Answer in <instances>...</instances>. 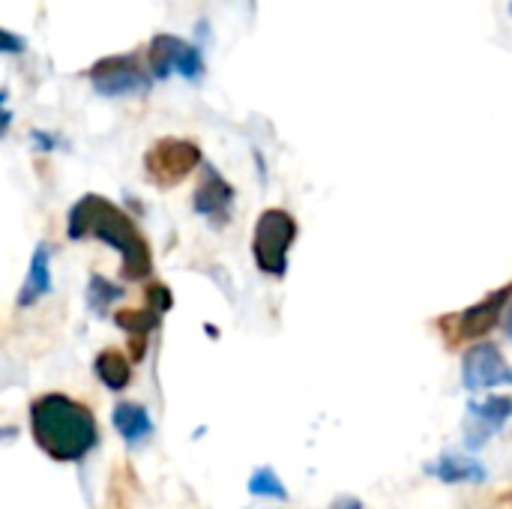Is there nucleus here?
<instances>
[{
	"instance_id": "f8f14e48",
	"label": "nucleus",
	"mask_w": 512,
	"mask_h": 509,
	"mask_svg": "<svg viewBox=\"0 0 512 509\" xmlns=\"http://www.w3.org/2000/svg\"><path fill=\"white\" fill-rule=\"evenodd\" d=\"M111 423L129 447H138L153 435V420H150L147 408L135 405V402H120L111 411Z\"/></svg>"
},
{
	"instance_id": "393cba45",
	"label": "nucleus",
	"mask_w": 512,
	"mask_h": 509,
	"mask_svg": "<svg viewBox=\"0 0 512 509\" xmlns=\"http://www.w3.org/2000/svg\"><path fill=\"white\" fill-rule=\"evenodd\" d=\"M15 435H18L15 426H3V429H0V441H15Z\"/></svg>"
},
{
	"instance_id": "7ed1b4c3",
	"label": "nucleus",
	"mask_w": 512,
	"mask_h": 509,
	"mask_svg": "<svg viewBox=\"0 0 512 509\" xmlns=\"http://www.w3.org/2000/svg\"><path fill=\"white\" fill-rule=\"evenodd\" d=\"M297 240V219L288 210L270 207L258 216L252 234V255L261 273L282 279L288 273V252Z\"/></svg>"
},
{
	"instance_id": "9d476101",
	"label": "nucleus",
	"mask_w": 512,
	"mask_h": 509,
	"mask_svg": "<svg viewBox=\"0 0 512 509\" xmlns=\"http://www.w3.org/2000/svg\"><path fill=\"white\" fill-rule=\"evenodd\" d=\"M471 417L477 420V429H471L468 444L471 447H483L489 441V435L501 432L512 417V396H489L483 402H471L468 405Z\"/></svg>"
},
{
	"instance_id": "4be33fe9",
	"label": "nucleus",
	"mask_w": 512,
	"mask_h": 509,
	"mask_svg": "<svg viewBox=\"0 0 512 509\" xmlns=\"http://www.w3.org/2000/svg\"><path fill=\"white\" fill-rule=\"evenodd\" d=\"M33 141L39 144V150H54V138L45 132H33Z\"/></svg>"
},
{
	"instance_id": "2eb2a0df",
	"label": "nucleus",
	"mask_w": 512,
	"mask_h": 509,
	"mask_svg": "<svg viewBox=\"0 0 512 509\" xmlns=\"http://www.w3.org/2000/svg\"><path fill=\"white\" fill-rule=\"evenodd\" d=\"M120 297H123L120 285H114L111 279H105V276H99V273L90 276V282H87V306H90V312L102 315V312H108V306L117 303Z\"/></svg>"
},
{
	"instance_id": "39448f33",
	"label": "nucleus",
	"mask_w": 512,
	"mask_h": 509,
	"mask_svg": "<svg viewBox=\"0 0 512 509\" xmlns=\"http://www.w3.org/2000/svg\"><path fill=\"white\" fill-rule=\"evenodd\" d=\"M512 300V282L486 294L480 303L468 306L465 312H456L450 318L441 321V330L450 336V345H459V342H474V339H483L495 330V324L504 318L507 306Z\"/></svg>"
},
{
	"instance_id": "9b49d317",
	"label": "nucleus",
	"mask_w": 512,
	"mask_h": 509,
	"mask_svg": "<svg viewBox=\"0 0 512 509\" xmlns=\"http://www.w3.org/2000/svg\"><path fill=\"white\" fill-rule=\"evenodd\" d=\"M426 474L447 483V486H462V483H486L489 480V471L480 459L474 456H456V453H447L441 459H435L432 465H426Z\"/></svg>"
},
{
	"instance_id": "5701e85b",
	"label": "nucleus",
	"mask_w": 512,
	"mask_h": 509,
	"mask_svg": "<svg viewBox=\"0 0 512 509\" xmlns=\"http://www.w3.org/2000/svg\"><path fill=\"white\" fill-rule=\"evenodd\" d=\"M489 509H512V492H504L501 498L489 501Z\"/></svg>"
},
{
	"instance_id": "412c9836",
	"label": "nucleus",
	"mask_w": 512,
	"mask_h": 509,
	"mask_svg": "<svg viewBox=\"0 0 512 509\" xmlns=\"http://www.w3.org/2000/svg\"><path fill=\"white\" fill-rule=\"evenodd\" d=\"M6 96H9V93L0 90V138L9 132V123H12V111L6 108Z\"/></svg>"
},
{
	"instance_id": "6ab92c4d",
	"label": "nucleus",
	"mask_w": 512,
	"mask_h": 509,
	"mask_svg": "<svg viewBox=\"0 0 512 509\" xmlns=\"http://www.w3.org/2000/svg\"><path fill=\"white\" fill-rule=\"evenodd\" d=\"M21 51H24V39L0 27V54H21Z\"/></svg>"
},
{
	"instance_id": "423d86ee",
	"label": "nucleus",
	"mask_w": 512,
	"mask_h": 509,
	"mask_svg": "<svg viewBox=\"0 0 512 509\" xmlns=\"http://www.w3.org/2000/svg\"><path fill=\"white\" fill-rule=\"evenodd\" d=\"M90 84L102 96H132L150 87V75L144 72L135 54H114L102 57L90 66Z\"/></svg>"
},
{
	"instance_id": "f257e3e1",
	"label": "nucleus",
	"mask_w": 512,
	"mask_h": 509,
	"mask_svg": "<svg viewBox=\"0 0 512 509\" xmlns=\"http://www.w3.org/2000/svg\"><path fill=\"white\" fill-rule=\"evenodd\" d=\"M66 234H69V240L96 237V240L108 243L111 249H117L123 258L126 282H144L153 270V252L147 246V237L138 231L135 219L102 195L90 192L72 204Z\"/></svg>"
},
{
	"instance_id": "a211bd4d",
	"label": "nucleus",
	"mask_w": 512,
	"mask_h": 509,
	"mask_svg": "<svg viewBox=\"0 0 512 509\" xmlns=\"http://www.w3.org/2000/svg\"><path fill=\"white\" fill-rule=\"evenodd\" d=\"M144 297H147V309L159 318V315H165L171 306H174V297H171V288H165L162 282H150L147 288H144Z\"/></svg>"
},
{
	"instance_id": "aec40b11",
	"label": "nucleus",
	"mask_w": 512,
	"mask_h": 509,
	"mask_svg": "<svg viewBox=\"0 0 512 509\" xmlns=\"http://www.w3.org/2000/svg\"><path fill=\"white\" fill-rule=\"evenodd\" d=\"M147 357V336H129V363H141Z\"/></svg>"
},
{
	"instance_id": "f03ea898",
	"label": "nucleus",
	"mask_w": 512,
	"mask_h": 509,
	"mask_svg": "<svg viewBox=\"0 0 512 509\" xmlns=\"http://www.w3.org/2000/svg\"><path fill=\"white\" fill-rule=\"evenodd\" d=\"M30 435L48 459L66 465L96 450L99 423L87 405L63 393H45L30 402Z\"/></svg>"
},
{
	"instance_id": "dca6fc26",
	"label": "nucleus",
	"mask_w": 512,
	"mask_h": 509,
	"mask_svg": "<svg viewBox=\"0 0 512 509\" xmlns=\"http://www.w3.org/2000/svg\"><path fill=\"white\" fill-rule=\"evenodd\" d=\"M114 324L129 336H150L159 327V318L150 309H120L114 312Z\"/></svg>"
},
{
	"instance_id": "ddd939ff",
	"label": "nucleus",
	"mask_w": 512,
	"mask_h": 509,
	"mask_svg": "<svg viewBox=\"0 0 512 509\" xmlns=\"http://www.w3.org/2000/svg\"><path fill=\"white\" fill-rule=\"evenodd\" d=\"M45 294H51V264H48V249L45 246H36L33 249V258H30V273H27V282L21 285V294H18V306H33L39 303Z\"/></svg>"
},
{
	"instance_id": "a878e982",
	"label": "nucleus",
	"mask_w": 512,
	"mask_h": 509,
	"mask_svg": "<svg viewBox=\"0 0 512 509\" xmlns=\"http://www.w3.org/2000/svg\"><path fill=\"white\" fill-rule=\"evenodd\" d=\"M504 333L512 339V300H510V309L504 312Z\"/></svg>"
},
{
	"instance_id": "6e6552de",
	"label": "nucleus",
	"mask_w": 512,
	"mask_h": 509,
	"mask_svg": "<svg viewBox=\"0 0 512 509\" xmlns=\"http://www.w3.org/2000/svg\"><path fill=\"white\" fill-rule=\"evenodd\" d=\"M462 384L468 393L512 384V369L507 357L501 354V348L492 342H477L462 360Z\"/></svg>"
},
{
	"instance_id": "b1692460",
	"label": "nucleus",
	"mask_w": 512,
	"mask_h": 509,
	"mask_svg": "<svg viewBox=\"0 0 512 509\" xmlns=\"http://www.w3.org/2000/svg\"><path fill=\"white\" fill-rule=\"evenodd\" d=\"M330 509H363V504L357 498H339V501H333Z\"/></svg>"
},
{
	"instance_id": "4468645a",
	"label": "nucleus",
	"mask_w": 512,
	"mask_h": 509,
	"mask_svg": "<svg viewBox=\"0 0 512 509\" xmlns=\"http://www.w3.org/2000/svg\"><path fill=\"white\" fill-rule=\"evenodd\" d=\"M93 372H96V378H99L108 390H114V393L126 390L129 381H132V363H129V357L120 354L117 348L99 351L96 360H93Z\"/></svg>"
},
{
	"instance_id": "1a4fd4ad",
	"label": "nucleus",
	"mask_w": 512,
	"mask_h": 509,
	"mask_svg": "<svg viewBox=\"0 0 512 509\" xmlns=\"http://www.w3.org/2000/svg\"><path fill=\"white\" fill-rule=\"evenodd\" d=\"M231 204H234V186L213 165H207L192 198L195 213L207 216L213 225H225L231 219Z\"/></svg>"
},
{
	"instance_id": "20e7f679",
	"label": "nucleus",
	"mask_w": 512,
	"mask_h": 509,
	"mask_svg": "<svg viewBox=\"0 0 512 509\" xmlns=\"http://www.w3.org/2000/svg\"><path fill=\"white\" fill-rule=\"evenodd\" d=\"M198 165H201V147L186 138H159L144 156V171L150 183L159 189L180 186Z\"/></svg>"
},
{
	"instance_id": "f3484780",
	"label": "nucleus",
	"mask_w": 512,
	"mask_h": 509,
	"mask_svg": "<svg viewBox=\"0 0 512 509\" xmlns=\"http://www.w3.org/2000/svg\"><path fill=\"white\" fill-rule=\"evenodd\" d=\"M249 495L255 498H273V501H288V489L282 486L279 474L273 468H258L249 477Z\"/></svg>"
},
{
	"instance_id": "0eeeda50",
	"label": "nucleus",
	"mask_w": 512,
	"mask_h": 509,
	"mask_svg": "<svg viewBox=\"0 0 512 509\" xmlns=\"http://www.w3.org/2000/svg\"><path fill=\"white\" fill-rule=\"evenodd\" d=\"M147 63L156 78H168L171 72H180L183 78L198 81L204 72V60H201L198 48H192L180 36H168V33L153 36V42L147 48Z\"/></svg>"
},
{
	"instance_id": "bb28decb",
	"label": "nucleus",
	"mask_w": 512,
	"mask_h": 509,
	"mask_svg": "<svg viewBox=\"0 0 512 509\" xmlns=\"http://www.w3.org/2000/svg\"><path fill=\"white\" fill-rule=\"evenodd\" d=\"M510 15H512V0H510Z\"/></svg>"
}]
</instances>
